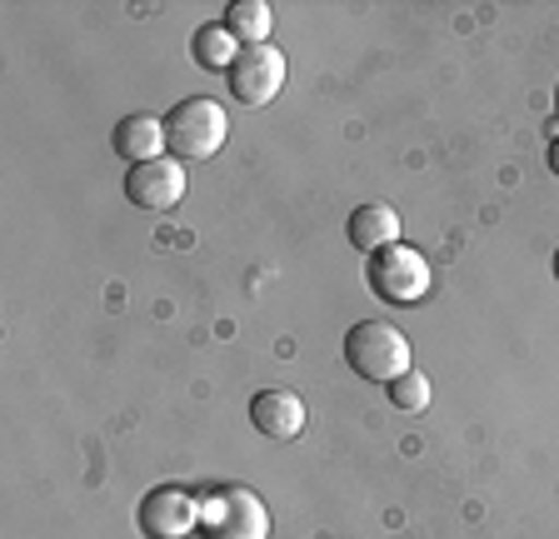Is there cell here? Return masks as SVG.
<instances>
[{
    "instance_id": "cell-1",
    "label": "cell",
    "mask_w": 559,
    "mask_h": 539,
    "mask_svg": "<svg viewBox=\"0 0 559 539\" xmlns=\"http://www.w3.org/2000/svg\"><path fill=\"white\" fill-rule=\"evenodd\" d=\"M230 135V116L210 95H186L165 110V151L175 160H210Z\"/></svg>"
},
{
    "instance_id": "cell-2",
    "label": "cell",
    "mask_w": 559,
    "mask_h": 539,
    "mask_svg": "<svg viewBox=\"0 0 559 539\" xmlns=\"http://www.w3.org/2000/svg\"><path fill=\"white\" fill-rule=\"evenodd\" d=\"M195 494L205 539H270V510L250 484H210Z\"/></svg>"
},
{
    "instance_id": "cell-3",
    "label": "cell",
    "mask_w": 559,
    "mask_h": 539,
    "mask_svg": "<svg viewBox=\"0 0 559 539\" xmlns=\"http://www.w3.org/2000/svg\"><path fill=\"white\" fill-rule=\"evenodd\" d=\"M365 285H370V295L380 306L405 310V306H419V300L430 295L435 270H430V260H425V250L400 240V245H390V250L365 260Z\"/></svg>"
},
{
    "instance_id": "cell-4",
    "label": "cell",
    "mask_w": 559,
    "mask_h": 539,
    "mask_svg": "<svg viewBox=\"0 0 559 539\" xmlns=\"http://www.w3.org/2000/svg\"><path fill=\"white\" fill-rule=\"evenodd\" d=\"M345 364L360 380H374V385H390L400 380L409 364V340L405 330H395L390 320H360V325L345 330Z\"/></svg>"
},
{
    "instance_id": "cell-5",
    "label": "cell",
    "mask_w": 559,
    "mask_h": 539,
    "mask_svg": "<svg viewBox=\"0 0 559 539\" xmlns=\"http://www.w3.org/2000/svg\"><path fill=\"white\" fill-rule=\"evenodd\" d=\"M145 539H190L200 529V494L186 484H155L135 510Z\"/></svg>"
},
{
    "instance_id": "cell-6",
    "label": "cell",
    "mask_w": 559,
    "mask_h": 539,
    "mask_svg": "<svg viewBox=\"0 0 559 539\" xmlns=\"http://www.w3.org/2000/svg\"><path fill=\"white\" fill-rule=\"evenodd\" d=\"M290 81V60L280 46H250L230 65V95L240 106H270Z\"/></svg>"
},
{
    "instance_id": "cell-7",
    "label": "cell",
    "mask_w": 559,
    "mask_h": 539,
    "mask_svg": "<svg viewBox=\"0 0 559 539\" xmlns=\"http://www.w3.org/2000/svg\"><path fill=\"white\" fill-rule=\"evenodd\" d=\"M126 200L145 215H165L186 200V160L175 155H160V160L130 165L126 170Z\"/></svg>"
},
{
    "instance_id": "cell-8",
    "label": "cell",
    "mask_w": 559,
    "mask_h": 539,
    "mask_svg": "<svg viewBox=\"0 0 559 539\" xmlns=\"http://www.w3.org/2000/svg\"><path fill=\"white\" fill-rule=\"evenodd\" d=\"M345 235H349V245H355L365 260H370V255H380V250L400 245V240H405V225H400L395 205H384V200H370V205H355V211H349Z\"/></svg>"
},
{
    "instance_id": "cell-9",
    "label": "cell",
    "mask_w": 559,
    "mask_h": 539,
    "mask_svg": "<svg viewBox=\"0 0 559 539\" xmlns=\"http://www.w3.org/2000/svg\"><path fill=\"white\" fill-rule=\"evenodd\" d=\"M305 399L295 395V390H260L255 399H250V424H255L265 440H295V434L305 430Z\"/></svg>"
},
{
    "instance_id": "cell-10",
    "label": "cell",
    "mask_w": 559,
    "mask_h": 539,
    "mask_svg": "<svg viewBox=\"0 0 559 539\" xmlns=\"http://www.w3.org/2000/svg\"><path fill=\"white\" fill-rule=\"evenodd\" d=\"M110 145H116L120 160L130 165H145V160H160L165 151V120L160 116H145V110H135V116H126L116 130H110Z\"/></svg>"
},
{
    "instance_id": "cell-11",
    "label": "cell",
    "mask_w": 559,
    "mask_h": 539,
    "mask_svg": "<svg viewBox=\"0 0 559 539\" xmlns=\"http://www.w3.org/2000/svg\"><path fill=\"white\" fill-rule=\"evenodd\" d=\"M225 31L240 40L245 50L250 46H270V25H275V11H270L265 0H235L230 11H225Z\"/></svg>"
},
{
    "instance_id": "cell-12",
    "label": "cell",
    "mask_w": 559,
    "mask_h": 539,
    "mask_svg": "<svg viewBox=\"0 0 559 539\" xmlns=\"http://www.w3.org/2000/svg\"><path fill=\"white\" fill-rule=\"evenodd\" d=\"M240 40L225 31V25H200L195 36H190V56H195V65H205V71H225L230 75V65L240 60Z\"/></svg>"
},
{
    "instance_id": "cell-13",
    "label": "cell",
    "mask_w": 559,
    "mask_h": 539,
    "mask_svg": "<svg viewBox=\"0 0 559 539\" xmlns=\"http://www.w3.org/2000/svg\"><path fill=\"white\" fill-rule=\"evenodd\" d=\"M384 395H390V405L395 410H405V415H419V410H430V375H419V370H405L400 380H390L384 385Z\"/></svg>"
},
{
    "instance_id": "cell-14",
    "label": "cell",
    "mask_w": 559,
    "mask_h": 539,
    "mask_svg": "<svg viewBox=\"0 0 559 539\" xmlns=\"http://www.w3.org/2000/svg\"><path fill=\"white\" fill-rule=\"evenodd\" d=\"M545 160H549V170L559 176V141H549V155H545Z\"/></svg>"
},
{
    "instance_id": "cell-15",
    "label": "cell",
    "mask_w": 559,
    "mask_h": 539,
    "mask_svg": "<svg viewBox=\"0 0 559 539\" xmlns=\"http://www.w3.org/2000/svg\"><path fill=\"white\" fill-rule=\"evenodd\" d=\"M555 280H559V250H555Z\"/></svg>"
},
{
    "instance_id": "cell-16",
    "label": "cell",
    "mask_w": 559,
    "mask_h": 539,
    "mask_svg": "<svg viewBox=\"0 0 559 539\" xmlns=\"http://www.w3.org/2000/svg\"><path fill=\"white\" fill-rule=\"evenodd\" d=\"M555 110H559V81H555Z\"/></svg>"
}]
</instances>
